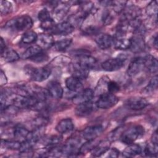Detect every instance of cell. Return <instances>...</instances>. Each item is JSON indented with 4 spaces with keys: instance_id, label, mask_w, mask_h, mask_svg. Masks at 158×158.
Wrapping results in <instances>:
<instances>
[{
    "instance_id": "6da1fadb",
    "label": "cell",
    "mask_w": 158,
    "mask_h": 158,
    "mask_svg": "<svg viewBox=\"0 0 158 158\" xmlns=\"http://www.w3.org/2000/svg\"><path fill=\"white\" fill-rule=\"evenodd\" d=\"M32 26L31 18L27 15H23L9 20L6 22L4 27L12 31H22L30 29Z\"/></svg>"
},
{
    "instance_id": "7a4b0ae2",
    "label": "cell",
    "mask_w": 158,
    "mask_h": 158,
    "mask_svg": "<svg viewBox=\"0 0 158 158\" xmlns=\"http://www.w3.org/2000/svg\"><path fill=\"white\" fill-rule=\"evenodd\" d=\"M144 134V129L141 125L133 126L123 131L120 139L125 144L133 143L138 139H140Z\"/></svg>"
},
{
    "instance_id": "3957f363",
    "label": "cell",
    "mask_w": 158,
    "mask_h": 158,
    "mask_svg": "<svg viewBox=\"0 0 158 158\" xmlns=\"http://www.w3.org/2000/svg\"><path fill=\"white\" fill-rule=\"evenodd\" d=\"M11 104L17 109L33 108L38 101L32 96H27L15 93L10 96Z\"/></svg>"
},
{
    "instance_id": "277c9868",
    "label": "cell",
    "mask_w": 158,
    "mask_h": 158,
    "mask_svg": "<svg viewBox=\"0 0 158 158\" xmlns=\"http://www.w3.org/2000/svg\"><path fill=\"white\" fill-rule=\"evenodd\" d=\"M144 28L141 25L139 28L133 31V36L130 40V49L133 52H139L144 50L145 48V42L144 38Z\"/></svg>"
},
{
    "instance_id": "5b68a950",
    "label": "cell",
    "mask_w": 158,
    "mask_h": 158,
    "mask_svg": "<svg viewBox=\"0 0 158 158\" xmlns=\"http://www.w3.org/2000/svg\"><path fill=\"white\" fill-rule=\"evenodd\" d=\"M118 101V98L114 94L106 92L99 96L95 105L98 108L107 109L114 106Z\"/></svg>"
},
{
    "instance_id": "8992f818",
    "label": "cell",
    "mask_w": 158,
    "mask_h": 158,
    "mask_svg": "<svg viewBox=\"0 0 158 158\" xmlns=\"http://www.w3.org/2000/svg\"><path fill=\"white\" fill-rule=\"evenodd\" d=\"M51 69L49 66H45L40 68H30L28 72L32 80L37 82H41L47 80L51 74Z\"/></svg>"
},
{
    "instance_id": "52a82bcc",
    "label": "cell",
    "mask_w": 158,
    "mask_h": 158,
    "mask_svg": "<svg viewBox=\"0 0 158 158\" xmlns=\"http://www.w3.org/2000/svg\"><path fill=\"white\" fill-rule=\"evenodd\" d=\"M77 54V59L75 62L78 63L83 67L89 70L90 69H93L97 67V59L95 57L90 56V54H89L88 52L79 53Z\"/></svg>"
},
{
    "instance_id": "ba28073f",
    "label": "cell",
    "mask_w": 158,
    "mask_h": 158,
    "mask_svg": "<svg viewBox=\"0 0 158 158\" xmlns=\"http://www.w3.org/2000/svg\"><path fill=\"white\" fill-rule=\"evenodd\" d=\"M80 141L75 138H71L69 139L61 147L62 153L67 156H75L79 153L80 146H79Z\"/></svg>"
},
{
    "instance_id": "9c48e42d",
    "label": "cell",
    "mask_w": 158,
    "mask_h": 158,
    "mask_svg": "<svg viewBox=\"0 0 158 158\" xmlns=\"http://www.w3.org/2000/svg\"><path fill=\"white\" fill-rule=\"evenodd\" d=\"M144 69V57H137L133 59L130 63L127 70V73L129 77H133L139 74Z\"/></svg>"
},
{
    "instance_id": "30bf717a",
    "label": "cell",
    "mask_w": 158,
    "mask_h": 158,
    "mask_svg": "<svg viewBox=\"0 0 158 158\" xmlns=\"http://www.w3.org/2000/svg\"><path fill=\"white\" fill-rule=\"evenodd\" d=\"M104 127L100 124H96L87 127L82 133V137L86 141L94 140L98 138L103 131Z\"/></svg>"
},
{
    "instance_id": "8fae6325",
    "label": "cell",
    "mask_w": 158,
    "mask_h": 158,
    "mask_svg": "<svg viewBox=\"0 0 158 158\" xmlns=\"http://www.w3.org/2000/svg\"><path fill=\"white\" fill-rule=\"evenodd\" d=\"M94 95V91L91 88H86L78 91L72 98V102L78 105L91 101Z\"/></svg>"
},
{
    "instance_id": "7c38bea8",
    "label": "cell",
    "mask_w": 158,
    "mask_h": 158,
    "mask_svg": "<svg viewBox=\"0 0 158 158\" xmlns=\"http://www.w3.org/2000/svg\"><path fill=\"white\" fill-rule=\"evenodd\" d=\"M124 60L121 57L110 58L101 64L102 69L107 72H114L120 70L124 65Z\"/></svg>"
},
{
    "instance_id": "4fadbf2b",
    "label": "cell",
    "mask_w": 158,
    "mask_h": 158,
    "mask_svg": "<svg viewBox=\"0 0 158 158\" xmlns=\"http://www.w3.org/2000/svg\"><path fill=\"white\" fill-rule=\"evenodd\" d=\"M125 106L133 110H139L144 109L148 105V101L141 97H134L128 99L125 102Z\"/></svg>"
},
{
    "instance_id": "5bb4252c",
    "label": "cell",
    "mask_w": 158,
    "mask_h": 158,
    "mask_svg": "<svg viewBox=\"0 0 158 158\" xmlns=\"http://www.w3.org/2000/svg\"><path fill=\"white\" fill-rule=\"evenodd\" d=\"M75 30V27L69 22L64 21L56 24L51 33L56 35H67L72 33Z\"/></svg>"
},
{
    "instance_id": "9a60e30c",
    "label": "cell",
    "mask_w": 158,
    "mask_h": 158,
    "mask_svg": "<svg viewBox=\"0 0 158 158\" xmlns=\"http://www.w3.org/2000/svg\"><path fill=\"white\" fill-rule=\"evenodd\" d=\"M114 36L106 33H99L95 41L98 46L101 49H107L114 44Z\"/></svg>"
},
{
    "instance_id": "2e32d148",
    "label": "cell",
    "mask_w": 158,
    "mask_h": 158,
    "mask_svg": "<svg viewBox=\"0 0 158 158\" xmlns=\"http://www.w3.org/2000/svg\"><path fill=\"white\" fill-rule=\"evenodd\" d=\"M70 9V5L67 2H58L53 8L54 20H62L67 14Z\"/></svg>"
},
{
    "instance_id": "e0dca14e",
    "label": "cell",
    "mask_w": 158,
    "mask_h": 158,
    "mask_svg": "<svg viewBox=\"0 0 158 158\" xmlns=\"http://www.w3.org/2000/svg\"><path fill=\"white\" fill-rule=\"evenodd\" d=\"M47 90L49 96L56 99H60L64 94L63 88L60 83L57 81H49L47 85Z\"/></svg>"
},
{
    "instance_id": "ac0fdd59",
    "label": "cell",
    "mask_w": 158,
    "mask_h": 158,
    "mask_svg": "<svg viewBox=\"0 0 158 158\" xmlns=\"http://www.w3.org/2000/svg\"><path fill=\"white\" fill-rule=\"evenodd\" d=\"M94 109V105L91 102H88L77 105L75 108V114L78 117H83L89 115Z\"/></svg>"
},
{
    "instance_id": "d6986e66",
    "label": "cell",
    "mask_w": 158,
    "mask_h": 158,
    "mask_svg": "<svg viewBox=\"0 0 158 158\" xmlns=\"http://www.w3.org/2000/svg\"><path fill=\"white\" fill-rule=\"evenodd\" d=\"M74 128L73 121L70 118H64L59 121L56 127V130L60 134H66Z\"/></svg>"
},
{
    "instance_id": "ffe728a7",
    "label": "cell",
    "mask_w": 158,
    "mask_h": 158,
    "mask_svg": "<svg viewBox=\"0 0 158 158\" xmlns=\"http://www.w3.org/2000/svg\"><path fill=\"white\" fill-rule=\"evenodd\" d=\"M37 41L39 45L43 49H48L52 47L54 44V40L52 35L47 33H41L38 37Z\"/></svg>"
},
{
    "instance_id": "44dd1931",
    "label": "cell",
    "mask_w": 158,
    "mask_h": 158,
    "mask_svg": "<svg viewBox=\"0 0 158 158\" xmlns=\"http://www.w3.org/2000/svg\"><path fill=\"white\" fill-rule=\"evenodd\" d=\"M65 83L67 88L73 92H78L83 88V84L81 80L72 75L67 77Z\"/></svg>"
},
{
    "instance_id": "7402d4cb",
    "label": "cell",
    "mask_w": 158,
    "mask_h": 158,
    "mask_svg": "<svg viewBox=\"0 0 158 158\" xmlns=\"http://www.w3.org/2000/svg\"><path fill=\"white\" fill-rule=\"evenodd\" d=\"M70 70L72 76L75 77L81 80L87 78L89 71L77 62H75L71 65Z\"/></svg>"
},
{
    "instance_id": "603a6c76",
    "label": "cell",
    "mask_w": 158,
    "mask_h": 158,
    "mask_svg": "<svg viewBox=\"0 0 158 158\" xmlns=\"http://www.w3.org/2000/svg\"><path fill=\"white\" fill-rule=\"evenodd\" d=\"M30 131L23 125L18 124L16 125L13 129V135L15 139L22 142L27 138Z\"/></svg>"
},
{
    "instance_id": "cb8c5ba5",
    "label": "cell",
    "mask_w": 158,
    "mask_h": 158,
    "mask_svg": "<svg viewBox=\"0 0 158 158\" xmlns=\"http://www.w3.org/2000/svg\"><path fill=\"white\" fill-rule=\"evenodd\" d=\"M62 141V137L59 135H50L43 137L40 141L46 148H51L58 146Z\"/></svg>"
},
{
    "instance_id": "d4e9b609",
    "label": "cell",
    "mask_w": 158,
    "mask_h": 158,
    "mask_svg": "<svg viewBox=\"0 0 158 158\" xmlns=\"http://www.w3.org/2000/svg\"><path fill=\"white\" fill-rule=\"evenodd\" d=\"M109 141H102L98 143L96 146L91 151V155L94 157H99L106 153L109 149L110 143Z\"/></svg>"
},
{
    "instance_id": "484cf974",
    "label": "cell",
    "mask_w": 158,
    "mask_h": 158,
    "mask_svg": "<svg viewBox=\"0 0 158 158\" xmlns=\"http://www.w3.org/2000/svg\"><path fill=\"white\" fill-rule=\"evenodd\" d=\"M144 67L147 70L152 73H156L158 69V62L156 58L151 55H147L144 57Z\"/></svg>"
},
{
    "instance_id": "4316f807",
    "label": "cell",
    "mask_w": 158,
    "mask_h": 158,
    "mask_svg": "<svg viewBox=\"0 0 158 158\" xmlns=\"http://www.w3.org/2000/svg\"><path fill=\"white\" fill-rule=\"evenodd\" d=\"M142 152L141 146L138 144L131 143L128 144V146L122 152V156L125 157H131L140 154Z\"/></svg>"
},
{
    "instance_id": "83f0119b",
    "label": "cell",
    "mask_w": 158,
    "mask_h": 158,
    "mask_svg": "<svg viewBox=\"0 0 158 158\" xmlns=\"http://www.w3.org/2000/svg\"><path fill=\"white\" fill-rule=\"evenodd\" d=\"M43 51V49L38 44L33 45L28 48L22 55V57L23 59H31L35 57L38 54Z\"/></svg>"
},
{
    "instance_id": "f1b7e54d",
    "label": "cell",
    "mask_w": 158,
    "mask_h": 158,
    "mask_svg": "<svg viewBox=\"0 0 158 158\" xmlns=\"http://www.w3.org/2000/svg\"><path fill=\"white\" fill-rule=\"evenodd\" d=\"M1 57L7 62H13L18 60L20 58L19 54L13 49L6 48L2 53L1 54Z\"/></svg>"
},
{
    "instance_id": "f546056e",
    "label": "cell",
    "mask_w": 158,
    "mask_h": 158,
    "mask_svg": "<svg viewBox=\"0 0 158 158\" xmlns=\"http://www.w3.org/2000/svg\"><path fill=\"white\" fill-rule=\"evenodd\" d=\"M114 46L115 49L118 50H127L130 48V40L125 37L114 38Z\"/></svg>"
},
{
    "instance_id": "4dcf8cb0",
    "label": "cell",
    "mask_w": 158,
    "mask_h": 158,
    "mask_svg": "<svg viewBox=\"0 0 158 158\" xmlns=\"http://www.w3.org/2000/svg\"><path fill=\"white\" fill-rule=\"evenodd\" d=\"M146 14L151 19L157 22V2L156 1H151L148 4L146 8Z\"/></svg>"
},
{
    "instance_id": "1f68e13d",
    "label": "cell",
    "mask_w": 158,
    "mask_h": 158,
    "mask_svg": "<svg viewBox=\"0 0 158 158\" xmlns=\"http://www.w3.org/2000/svg\"><path fill=\"white\" fill-rule=\"evenodd\" d=\"M38 35L33 31H27L25 32L22 38L21 41L24 44H31L37 41Z\"/></svg>"
},
{
    "instance_id": "d6a6232c",
    "label": "cell",
    "mask_w": 158,
    "mask_h": 158,
    "mask_svg": "<svg viewBox=\"0 0 158 158\" xmlns=\"http://www.w3.org/2000/svg\"><path fill=\"white\" fill-rule=\"evenodd\" d=\"M72 40L71 38H65L60 40L55 41L54 47L57 51H64L66 50L71 44Z\"/></svg>"
},
{
    "instance_id": "836d02e7",
    "label": "cell",
    "mask_w": 158,
    "mask_h": 158,
    "mask_svg": "<svg viewBox=\"0 0 158 158\" xmlns=\"http://www.w3.org/2000/svg\"><path fill=\"white\" fill-rule=\"evenodd\" d=\"M2 145L6 148L7 149H10V150H20L21 148V144L22 142L17 141L16 139L15 140H11V139H3L1 140Z\"/></svg>"
},
{
    "instance_id": "e575fe53",
    "label": "cell",
    "mask_w": 158,
    "mask_h": 158,
    "mask_svg": "<svg viewBox=\"0 0 158 158\" xmlns=\"http://www.w3.org/2000/svg\"><path fill=\"white\" fill-rule=\"evenodd\" d=\"M127 1H109V6L110 7L112 10L117 13H121L123 11L125 8L126 7Z\"/></svg>"
},
{
    "instance_id": "d590c367",
    "label": "cell",
    "mask_w": 158,
    "mask_h": 158,
    "mask_svg": "<svg viewBox=\"0 0 158 158\" xmlns=\"http://www.w3.org/2000/svg\"><path fill=\"white\" fill-rule=\"evenodd\" d=\"M157 144L151 142V143L148 144L146 146L144 149V154L146 156L148 157H156L157 154Z\"/></svg>"
},
{
    "instance_id": "8d00e7d4",
    "label": "cell",
    "mask_w": 158,
    "mask_h": 158,
    "mask_svg": "<svg viewBox=\"0 0 158 158\" xmlns=\"http://www.w3.org/2000/svg\"><path fill=\"white\" fill-rule=\"evenodd\" d=\"M13 10L12 4L8 1H1L0 12L2 15H7L10 13Z\"/></svg>"
},
{
    "instance_id": "74e56055",
    "label": "cell",
    "mask_w": 158,
    "mask_h": 158,
    "mask_svg": "<svg viewBox=\"0 0 158 158\" xmlns=\"http://www.w3.org/2000/svg\"><path fill=\"white\" fill-rule=\"evenodd\" d=\"M70 59L67 56H57L51 61V64L54 66H61L66 64H70Z\"/></svg>"
},
{
    "instance_id": "f35d334b",
    "label": "cell",
    "mask_w": 158,
    "mask_h": 158,
    "mask_svg": "<svg viewBox=\"0 0 158 158\" xmlns=\"http://www.w3.org/2000/svg\"><path fill=\"white\" fill-rule=\"evenodd\" d=\"M157 76L155 75L151 79L148 85L144 88V91L146 92V93L154 92L157 88Z\"/></svg>"
},
{
    "instance_id": "ab89813d",
    "label": "cell",
    "mask_w": 158,
    "mask_h": 158,
    "mask_svg": "<svg viewBox=\"0 0 158 158\" xmlns=\"http://www.w3.org/2000/svg\"><path fill=\"white\" fill-rule=\"evenodd\" d=\"M38 18L41 23L44 22L49 20L53 19L49 11L47 9H41L38 15Z\"/></svg>"
},
{
    "instance_id": "60d3db41",
    "label": "cell",
    "mask_w": 158,
    "mask_h": 158,
    "mask_svg": "<svg viewBox=\"0 0 158 158\" xmlns=\"http://www.w3.org/2000/svg\"><path fill=\"white\" fill-rule=\"evenodd\" d=\"M114 20V17L110 13V12L106 9L105 10L101 16V20L102 22V23L104 24L105 25H109L112 23V22Z\"/></svg>"
},
{
    "instance_id": "b9f144b4",
    "label": "cell",
    "mask_w": 158,
    "mask_h": 158,
    "mask_svg": "<svg viewBox=\"0 0 158 158\" xmlns=\"http://www.w3.org/2000/svg\"><path fill=\"white\" fill-rule=\"evenodd\" d=\"M120 90V86L119 85L114 81L109 80L107 84V92L112 94H115L117 93Z\"/></svg>"
},
{
    "instance_id": "7bdbcfd3",
    "label": "cell",
    "mask_w": 158,
    "mask_h": 158,
    "mask_svg": "<svg viewBox=\"0 0 158 158\" xmlns=\"http://www.w3.org/2000/svg\"><path fill=\"white\" fill-rule=\"evenodd\" d=\"M122 127H119V128H117V129H115V130H113L109 135V140H111V141H114L116 139H118V136H119V139H120V137L122 133Z\"/></svg>"
},
{
    "instance_id": "ee69618b",
    "label": "cell",
    "mask_w": 158,
    "mask_h": 158,
    "mask_svg": "<svg viewBox=\"0 0 158 158\" xmlns=\"http://www.w3.org/2000/svg\"><path fill=\"white\" fill-rule=\"evenodd\" d=\"M48 59V56L46 53H44L43 51L38 54L37 56H36L35 57L32 58L31 60L35 62H42L45 60H47Z\"/></svg>"
},
{
    "instance_id": "f6af8a7d",
    "label": "cell",
    "mask_w": 158,
    "mask_h": 158,
    "mask_svg": "<svg viewBox=\"0 0 158 158\" xmlns=\"http://www.w3.org/2000/svg\"><path fill=\"white\" fill-rule=\"evenodd\" d=\"M84 33L86 35H95L99 33V30L98 27L95 26H89L85 28L84 30Z\"/></svg>"
},
{
    "instance_id": "bcb514c9",
    "label": "cell",
    "mask_w": 158,
    "mask_h": 158,
    "mask_svg": "<svg viewBox=\"0 0 158 158\" xmlns=\"http://www.w3.org/2000/svg\"><path fill=\"white\" fill-rule=\"evenodd\" d=\"M107 152H108V154H107V156L109 157H118L119 156V154H120V152L119 151L116 149L115 148H113L112 149H110L107 151Z\"/></svg>"
},
{
    "instance_id": "7dc6e473",
    "label": "cell",
    "mask_w": 158,
    "mask_h": 158,
    "mask_svg": "<svg viewBox=\"0 0 158 158\" xmlns=\"http://www.w3.org/2000/svg\"><path fill=\"white\" fill-rule=\"evenodd\" d=\"M7 82V78L4 73V72L1 70V74H0V83L1 85L3 86L6 85Z\"/></svg>"
},
{
    "instance_id": "c3c4849f",
    "label": "cell",
    "mask_w": 158,
    "mask_h": 158,
    "mask_svg": "<svg viewBox=\"0 0 158 158\" xmlns=\"http://www.w3.org/2000/svg\"><path fill=\"white\" fill-rule=\"evenodd\" d=\"M151 142L154 143V144H157V143H158V136H157V130H155L154 132L153 133V134L152 135V137H151Z\"/></svg>"
},
{
    "instance_id": "681fc988",
    "label": "cell",
    "mask_w": 158,
    "mask_h": 158,
    "mask_svg": "<svg viewBox=\"0 0 158 158\" xmlns=\"http://www.w3.org/2000/svg\"><path fill=\"white\" fill-rule=\"evenodd\" d=\"M7 48L6 46V43L5 41H4L2 38H1V40H0V49H1V54L2 53L4 52V51Z\"/></svg>"
},
{
    "instance_id": "f907efd6",
    "label": "cell",
    "mask_w": 158,
    "mask_h": 158,
    "mask_svg": "<svg viewBox=\"0 0 158 158\" xmlns=\"http://www.w3.org/2000/svg\"><path fill=\"white\" fill-rule=\"evenodd\" d=\"M152 44L153 46L156 49H157V34L155 35V36L153 37V40H152Z\"/></svg>"
}]
</instances>
